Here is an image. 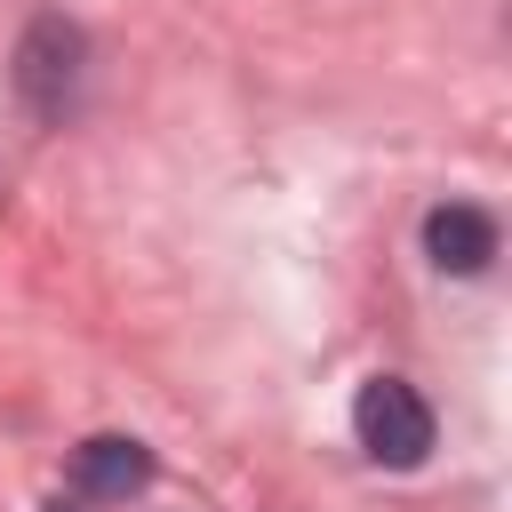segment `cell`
<instances>
[{
	"label": "cell",
	"instance_id": "6da1fadb",
	"mask_svg": "<svg viewBox=\"0 0 512 512\" xmlns=\"http://www.w3.org/2000/svg\"><path fill=\"white\" fill-rule=\"evenodd\" d=\"M352 432H360V448H368L384 472H416V464L432 456V408H424V392L400 384V376H368V384H360Z\"/></svg>",
	"mask_w": 512,
	"mask_h": 512
},
{
	"label": "cell",
	"instance_id": "7a4b0ae2",
	"mask_svg": "<svg viewBox=\"0 0 512 512\" xmlns=\"http://www.w3.org/2000/svg\"><path fill=\"white\" fill-rule=\"evenodd\" d=\"M16 88H24V104L40 120H64L72 112V88H80V32L56 24V16H40L24 32V48H16Z\"/></svg>",
	"mask_w": 512,
	"mask_h": 512
},
{
	"label": "cell",
	"instance_id": "3957f363",
	"mask_svg": "<svg viewBox=\"0 0 512 512\" xmlns=\"http://www.w3.org/2000/svg\"><path fill=\"white\" fill-rule=\"evenodd\" d=\"M424 248H432L440 272L472 280V272H488V256H496V216L472 208V200H440V208L424 216Z\"/></svg>",
	"mask_w": 512,
	"mask_h": 512
},
{
	"label": "cell",
	"instance_id": "277c9868",
	"mask_svg": "<svg viewBox=\"0 0 512 512\" xmlns=\"http://www.w3.org/2000/svg\"><path fill=\"white\" fill-rule=\"evenodd\" d=\"M144 480H152V456H144V440L96 432V440H80V448H72V488H80V496H96V504H128Z\"/></svg>",
	"mask_w": 512,
	"mask_h": 512
}]
</instances>
